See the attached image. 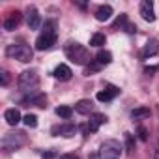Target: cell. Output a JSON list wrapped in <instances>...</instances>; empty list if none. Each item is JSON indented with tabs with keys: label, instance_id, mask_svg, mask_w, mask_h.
<instances>
[{
	"label": "cell",
	"instance_id": "6da1fadb",
	"mask_svg": "<svg viewBox=\"0 0 159 159\" xmlns=\"http://www.w3.org/2000/svg\"><path fill=\"white\" fill-rule=\"evenodd\" d=\"M17 84H19V88H21L23 92L34 94L36 88L39 86V77H38V73H36L34 69H26V71H23V73L19 75Z\"/></svg>",
	"mask_w": 159,
	"mask_h": 159
},
{
	"label": "cell",
	"instance_id": "7a4b0ae2",
	"mask_svg": "<svg viewBox=\"0 0 159 159\" xmlns=\"http://www.w3.org/2000/svg\"><path fill=\"white\" fill-rule=\"evenodd\" d=\"M66 54H67V58L71 60V62H75V64H86L88 60H90V56H88V51L83 47V45H79V43H69L67 47H66Z\"/></svg>",
	"mask_w": 159,
	"mask_h": 159
},
{
	"label": "cell",
	"instance_id": "3957f363",
	"mask_svg": "<svg viewBox=\"0 0 159 159\" xmlns=\"http://www.w3.org/2000/svg\"><path fill=\"white\" fill-rule=\"evenodd\" d=\"M6 52H8V56L15 58V60H19V62H25V64L32 60V49H30V45H25V43L10 45Z\"/></svg>",
	"mask_w": 159,
	"mask_h": 159
},
{
	"label": "cell",
	"instance_id": "277c9868",
	"mask_svg": "<svg viewBox=\"0 0 159 159\" xmlns=\"http://www.w3.org/2000/svg\"><path fill=\"white\" fill-rule=\"evenodd\" d=\"M122 155V146L114 140H107L99 148V159H120Z\"/></svg>",
	"mask_w": 159,
	"mask_h": 159
},
{
	"label": "cell",
	"instance_id": "5b68a950",
	"mask_svg": "<svg viewBox=\"0 0 159 159\" xmlns=\"http://www.w3.org/2000/svg\"><path fill=\"white\" fill-rule=\"evenodd\" d=\"M25 133H8L4 139H2V148L4 150H15L19 148L21 144H25Z\"/></svg>",
	"mask_w": 159,
	"mask_h": 159
},
{
	"label": "cell",
	"instance_id": "8992f818",
	"mask_svg": "<svg viewBox=\"0 0 159 159\" xmlns=\"http://www.w3.org/2000/svg\"><path fill=\"white\" fill-rule=\"evenodd\" d=\"M56 43V34H41L36 39V49L38 51H47Z\"/></svg>",
	"mask_w": 159,
	"mask_h": 159
},
{
	"label": "cell",
	"instance_id": "52a82bcc",
	"mask_svg": "<svg viewBox=\"0 0 159 159\" xmlns=\"http://www.w3.org/2000/svg\"><path fill=\"white\" fill-rule=\"evenodd\" d=\"M140 15L146 23H153L155 21V11H153V4L150 2V0H144V2H140Z\"/></svg>",
	"mask_w": 159,
	"mask_h": 159
},
{
	"label": "cell",
	"instance_id": "ba28073f",
	"mask_svg": "<svg viewBox=\"0 0 159 159\" xmlns=\"http://www.w3.org/2000/svg\"><path fill=\"white\" fill-rule=\"evenodd\" d=\"M118 92H120V90H118L116 86H112V84H109V86H107L105 90H101V92H98V96H96V98H98V101H101V103H105V101H111L112 98H116V96H118Z\"/></svg>",
	"mask_w": 159,
	"mask_h": 159
},
{
	"label": "cell",
	"instance_id": "9c48e42d",
	"mask_svg": "<svg viewBox=\"0 0 159 159\" xmlns=\"http://www.w3.org/2000/svg\"><path fill=\"white\" fill-rule=\"evenodd\" d=\"M58 81H69L71 79V75H73V71H71V67L69 66H66V64H60V66H56V69H54V73H52Z\"/></svg>",
	"mask_w": 159,
	"mask_h": 159
},
{
	"label": "cell",
	"instance_id": "30bf717a",
	"mask_svg": "<svg viewBox=\"0 0 159 159\" xmlns=\"http://www.w3.org/2000/svg\"><path fill=\"white\" fill-rule=\"evenodd\" d=\"M111 17H112V6L103 4V6H99V8L96 10V19H98L99 23H105V21H109Z\"/></svg>",
	"mask_w": 159,
	"mask_h": 159
},
{
	"label": "cell",
	"instance_id": "8fae6325",
	"mask_svg": "<svg viewBox=\"0 0 159 159\" xmlns=\"http://www.w3.org/2000/svg\"><path fill=\"white\" fill-rule=\"evenodd\" d=\"M28 28L30 30H38L39 28V25H41V17H39V13H38V10L36 8H30L28 10Z\"/></svg>",
	"mask_w": 159,
	"mask_h": 159
},
{
	"label": "cell",
	"instance_id": "7c38bea8",
	"mask_svg": "<svg viewBox=\"0 0 159 159\" xmlns=\"http://www.w3.org/2000/svg\"><path fill=\"white\" fill-rule=\"evenodd\" d=\"M21 23V11H13V13H10V17L4 21V30H8V32H11V30H15V26Z\"/></svg>",
	"mask_w": 159,
	"mask_h": 159
},
{
	"label": "cell",
	"instance_id": "4fadbf2b",
	"mask_svg": "<svg viewBox=\"0 0 159 159\" xmlns=\"http://www.w3.org/2000/svg\"><path fill=\"white\" fill-rule=\"evenodd\" d=\"M4 120H6L10 125H17L23 118H21V112H19L17 109H8V111L4 112Z\"/></svg>",
	"mask_w": 159,
	"mask_h": 159
},
{
	"label": "cell",
	"instance_id": "5bb4252c",
	"mask_svg": "<svg viewBox=\"0 0 159 159\" xmlns=\"http://www.w3.org/2000/svg\"><path fill=\"white\" fill-rule=\"evenodd\" d=\"M45 101H47V98L43 96V94H38V92H34V94H30L23 103H30V105H38V107H45Z\"/></svg>",
	"mask_w": 159,
	"mask_h": 159
},
{
	"label": "cell",
	"instance_id": "9a60e30c",
	"mask_svg": "<svg viewBox=\"0 0 159 159\" xmlns=\"http://www.w3.org/2000/svg\"><path fill=\"white\" fill-rule=\"evenodd\" d=\"M75 111H77L79 114H90V111H92V101H90V99H81V101L75 105Z\"/></svg>",
	"mask_w": 159,
	"mask_h": 159
},
{
	"label": "cell",
	"instance_id": "2e32d148",
	"mask_svg": "<svg viewBox=\"0 0 159 159\" xmlns=\"http://www.w3.org/2000/svg\"><path fill=\"white\" fill-rule=\"evenodd\" d=\"M159 52V41L157 39H150L144 47V56H153Z\"/></svg>",
	"mask_w": 159,
	"mask_h": 159
},
{
	"label": "cell",
	"instance_id": "e0dca14e",
	"mask_svg": "<svg viewBox=\"0 0 159 159\" xmlns=\"http://www.w3.org/2000/svg\"><path fill=\"white\" fill-rule=\"evenodd\" d=\"M52 133H60L62 137H73L77 133V127L75 125H60V127H54Z\"/></svg>",
	"mask_w": 159,
	"mask_h": 159
},
{
	"label": "cell",
	"instance_id": "ac0fdd59",
	"mask_svg": "<svg viewBox=\"0 0 159 159\" xmlns=\"http://www.w3.org/2000/svg\"><path fill=\"white\" fill-rule=\"evenodd\" d=\"M96 60H98V64H99V66H107V64H111V62H112V54H111L109 51H99V52H98V56H96Z\"/></svg>",
	"mask_w": 159,
	"mask_h": 159
},
{
	"label": "cell",
	"instance_id": "d6986e66",
	"mask_svg": "<svg viewBox=\"0 0 159 159\" xmlns=\"http://www.w3.org/2000/svg\"><path fill=\"white\" fill-rule=\"evenodd\" d=\"M150 114H152V112H150L148 107H137V109L131 111V116H133L135 120H139V118H148Z\"/></svg>",
	"mask_w": 159,
	"mask_h": 159
},
{
	"label": "cell",
	"instance_id": "ffe728a7",
	"mask_svg": "<svg viewBox=\"0 0 159 159\" xmlns=\"http://www.w3.org/2000/svg\"><path fill=\"white\" fill-rule=\"evenodd\" d=\"M56 114L60 118H64V120H69L71 114H73V109L71 107H66V105H60V107H56Z\"/></svg>",
	"mask_w": 159,
	"mask_h": 159
},
{
	"label": "cell",
	"instance_id": "44dd1931",
	"mask_svg": "<svg viewBox=\"0 0 159 159\" xmlns=\"http://www.w3.org/2000/svg\"><path fill=\"white\" fill-rule=\"evenodd\" d=\"M107 43V38L103 36V34H94L92 38H90V45L92 47H103Z\"/></svg>",
	"mask_w": 159,
	"mask_h": 159
},
{
	"label": "cell",
	"instance_id": "7402d4cb",
	"mask_svg": "<svg viewBox=\"0 0 159 159\" xmlns=\"http://www.w3.org/2000/svg\"><path fill=\"white\" fill-rule=\"evenodd\" d=\"M23 122H25L26 127H36V125H38V116H36V114H26V116L23 118Z\"/></svg>",
	"mask_w": 159,
	"mask_h": 159
},
{
	"label": "cell",
	"instance_id": "603a6c76",
	"mask_svg": "<svg viewBox=\"0 0 159 159\" xmlns=\"http://www.w3.org/2000/svg\"><path fill=\"white\" fill-rule=\"evenodd\" d=\"M92 120H94L98 125H101V124H105V122H107V116H105V114H99V112H96V114L92 116Z\"/></svg>",
	"mask_w": 159,
	"mask_h": 159
},
{
	"label": "cell",
	"instance_id": "cb8c5ba5",
	"mask_svg": "<svg viewBox=\"0 0 159 159\" xmlns=\"http://www.w3.org/2000/svg\"><path fill=\"white\" fill-rule=\"evenodd\" d=\"M10 83V73L8 71H2V86H6Z\"/></svg>",
	"mask_w": 159,
	"mask_h": 159
},
{
	"label": "cell",
	"instance_id": "d4e9b609",
	"mask_svg": "<svg viewBox=\"0 0 159 159\" xmlns=\"http://www.w3.org/2000/svg\"><path fill=\"white\" fill-rule=\"evenodd\" d=\"M125 140H127V150L133 152V140H131V135L129 133H125Z\"/></svg>",
	"mask_w": 159,
	"mask_h": 159
},
{
	"label": "cell",
	"instance_id": "484cf974",
	"mask_svg": "<svg viewBox=\"0 0 159 159\" xmlns=\"http://www.w3.org/2000/svg\"><path fill=\"white\" fill-rule=\"evenodd\" d=\"M58 159H79V155H75V153H64V155H60Z\"/></svg>",
	"mask_w": 159,
	"mask_h": 159
},
{
	"label": "cell",
	"instance_id": "4316f807",
	"mask_svg": "<svg viewBox=\"0 0 159 159\" xmlns=\"http://www.w3.org/2000/svg\"><path fill=\"white\" fill-rule=\"evenodd\" d=\"M139 133H140V139H142V140H146V139H148V135H146V129H144V127H140V129H139Z\"/></svg>",
	"mask_w": 159,
	"mask_h": 159
}]
</instances>
